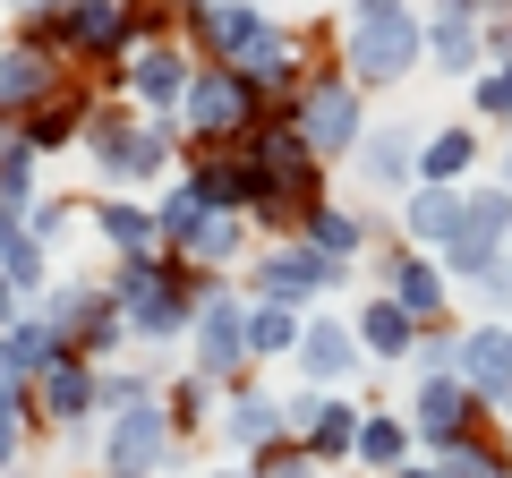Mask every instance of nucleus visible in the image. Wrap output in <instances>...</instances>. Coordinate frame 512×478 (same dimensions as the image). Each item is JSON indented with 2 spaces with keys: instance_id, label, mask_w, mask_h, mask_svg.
Returning a JSON list of instances; mask_svg holds the SVG:
<instances>
[{
  "instance_id": "nucleus-1",
  "label": "nucleus",
  "mask_w": 512,
  "mask_h": 478,
  "mask_svg": "<svg viewBox=\"0 0 512 478\" xmlns=\"http://www.w3.org/2000/svg\"><path fill=\"white\" fill-rule=\"evenodd\" d=\"M256 120H265V94H256V77H239V69H222V60H205L197 94H188V111H180V137H188V154L239 146V137H248Z\"/></svg>"
},
{
  "instance_id": "nucleus-2",
  "label": "nucleus",
  "mask_w": 512,
  "mask_h": 478,
  "mask_svg": "<svg viewBox=\"0 0 512 478\" xmlns=\"http://www.w3.org/2000/svg\"><path fill=\"white\" fill-rule=\"evenodd\" d=\"M86 154L111 188H137V180H163L171 171V120H128V111H94Z\"/></svg>"
},
{
  "instance_id": "nucleus-3",
  "label": "nucleus",
  "mask_w": 512,
  "mask_h": 478,
  "mask_svg": "<svg viewBox=\"0 0 512 478\" xmlns=\"http://www.w3.org/2000/svg\"><path fill=\"white\" fill-rule=\"evenodd\" d=\"M291 120H299V137L316 146V163H333V154H359V146H367L359 77H350V69H325V77H308V86H299V103H291Z\"/></svg>"
},
{
  "instance_id": "nucleus-4",
  "label": "nucleus",
  "mask_w": 512,
  "mask_h": 478,
  "mask_svg": "<svg viewBox=\"0 0 512 478\" xmlns=\"http://www.w3.org/2000/svg\"><path fill=\"white\" fill-rule=\"evenodd\" d=\"M35 43L69 60H120L137 52V0H69L60 18H35Z\"/></svg>"
},
{
  "instance_id": "nucleus-5",
  "label": "nucleus",
  "mask_w": 512,
  "mask_h": 478,
  "mask_svg": "<svg viewBox=\"0 0 512 478\" xmlns=\"http://www.w3.org/2000/svg\"><path fill=\"white\" fill-rule=\"evenodd\" d=\"M197 77H205V60L188 52V43H137V52L120 60V86H128V103L146 111V120H180L188 94H197Z\"/></svg>"
},
{
  "instance_id": "nucleus-6",
  "label": "nucleus",
  "mask_w": 512,
  "mask_h": 478,
  "mask_svg": "<svg viewBox=\"0 0 512 478\" xmlns=\"http://www.w3.org/2000/svg\"><path fill=\"white\" fill-rule=\"evenodd\" d=\"M171 444H180V419H171V402L154 393V402L103 419V478H154V470H171Z\"/></svg>"
},
{
  "instance_id": "nucleus-7",
  "label": "nucleus",
  "mask_w": 512,
  "mask_h": 478,
  "mask_svg": "<svg viewBox=\"0 0 512 478\" xmlns=\"http://www.w3.org/2000/svg\"><path fill=\"white\" fill-rule=\"evenodd\" d=\"M248 316H256V299H239L231 282H205V308H197V376H214V385H239V368H248L256 350H248Z\"/></svg>"
},
{
  "instance_id": "nucleus-8",
  "label": "nucleus",
  "mask_w": 512,
  "mask_h": 478,
  "mask_svg": "<svg viewBox=\"0 0 512 478\" xmlns=\"http://www.w3.org/2000/svg\"><path fill=\"white\" fill-rule=\"evenodd\" d=\"M419 52H427V35L410 26V9L402 18H350V77L359 86H402L419 69Z\"/></svg>"
},
{
  "instance_id": "nucleus-9",
  "label": "nucleus",
  "mask_w": 512,
  "mask_h": 478,
  "mask_svg": "<svg viewBox=\"0 0 512 478\" xmlns=\"http://www.w3.org/2000/svg\"><path fill=\"white\" fill-rule=\"evenodd\" d=\"M333 282H350V265L325 257V248H308V239H282L274 257H256V299H274V308H308Z\"/></svg>"
},
{
  "instance_id": "nucleus-10",
  "label": "nucleus",
  "mask_w": 512,
  "mask_h": 478,
  "mask_svg": "<svg viewBox=\"0 0 512 478\" xmlns=\"http://www.w3.org/2000/svg\"><path fill=\"white\" fill-rule=\"evenodd\" d=\"M504 248H512V188H470V231H461V248L444 257V274L487 282L495 265H504Z\"/></svg>"
},
{
  "instance_id": "nucleus-11",
  "label": "nucleus",
  "mask_w": 512,
  "mask_h": 478,
  "mask_svg": "<svg viewBox=\"0 0 512 478\" xmlns=\"http://www.w3.org/2000/svg\"><path fill=\"white\" fill-rule=\"evenodd\" d=\"M478 419H487V402H478L461 376H419V393H410V427H419L427 453H444V444L478 436Z\"/></svg>"
},
{
  "instance_id": "nucleus-12",
  "label": "nucleus",
  "mask_w": 512,
  "mask_h": 478,
  "mask_svg": "<svg viewBox=\"0 0 512 478\" xmlns=\"http://www.w3.org/2000/svg\"><path fill=\"white\" fill-rule=\"evenodd\" d=\"M376 291H384V299H402L419 325H436V316H444V291H453V282H444V265L427 257V248L393 239V248L376 257Z\"/></svg>"
},
{
  "instance_id": "nucleus-13",
  "label": "nucleus",
  "mask_w": 512,
  "mask_h": 478,
  "mask_svg": "<svg viewBox=\"0 0 512 478\" xmlns=\"http://www.w3.org/2000/svg\"><path fill=\"white\" fill-rule=\"evenodd\" d=\"M461 231H470V188H410V205H402V239L410 248H427V257H453L461 248Z\"/></svg>"
},
{
  "instance_id": "nucleus-14",
  "label": "nucleus",
  "mask_w": 512,
  "mask_h": 478,
  "mask_svg": "<svg viewBox=\"0 0 512 478\" xmlns=\"http://www.w3.org/2000/svg\"><path fill=\"white\" fill-rule=\"evenodd\" d=\"M222 444H231L239 461L291 444V402H274V393H256V385H231V402H222Z\"/></svg>"
},
{
  "instance_id": "nucleus-15",
  "label": "nucleus",
  "mask_w": 512,
  "mask_h": 478,
  "mask_svg": "<svg viewBox=\"0 0 512 478\" xmlns=\"http://www.w3.org/2000/svg\"><path fill=\"white\" fill-rule=\"evenodd\" d=\"M461 385L487 410H512V325L504 316H487V325L461 333Z\"/></svg>"
},
{
  "instance_id": "nucleus-16",
  "label": "nucleus",
  "mask_w": 512,
  "mask_h": 478,
  "mask_svg": "<svg viewBox=\"0 0 512 478\" xmlns=\"http://www.w3.org/2000/svg\"><path fill=\"white\" fill-rule=\"evenodd\" d=\"M359 427H367V410L333 402V393H299L291 402V436L308 444L316 461H359Z\"/></svg>"
},
{
  "instance_id": "nucleus-17",
  "label": "nucleus",
  "mask_w": 512,
  "mask_h": 478,
  "mask_svg": "<svg viewBox=\"0 0 512 478\" xmlns=\"http://www.w3.org/2000/svg\"><path fill=\"white\" fill-rule=\"evenodd\" d=\"M60 94V52L52 43H9V52H0V103H9V129H18L26 111H43Z\"/></svg>"
},
{
  "instance_id": "nucleus-18",
  "label": "nucleus",
  "mask_w": 512,
  "mask_h": 478,
  "mask_svg": "<svg viewBox=\"0 0 512 478\" xmlns=\"http://www.w3.org/2000/svg\"><path fill=\"white\" fill-rule=\"evenodd\" d=\"M60 359H77V350H69V333H60L52 316H9V342H0V376H9V385L35 393Z\"/></svg>"
},
{
  "instance_id": "nucleus-19",
  "label": "nucleus",
  "mask_w": 512,
  "mask_h": 478,
  "mask_svg": "<svg viewBox=\"0 0 512 478\" xmlns=\"http://www.w3.org/2000/svg\"><path fill=\"white\" fill-rule=\"evenodd\" d=\"M188 18H197L205 60H222V69H239L256 43L274 35V26H265V9H248V0H205V9H188Z\"/></svg>"
},
{
  "instance_id": "nucleus-20",
  "label": "nucleus",
  "mask_w": 512,
  "mask_h": 478,
  "mask_svg": "<svg viewBox=\"0 0 512 478\" xmlns=\"http://www.w3.org/2000/svg\"><path fill=\"white\" fill-rule=\"evenodd\" d=\"M239 77H256V94H265V103H299V86H308L316 69H308V43H299L291 26H274V35L239 60Z\"/></svg>"
},
{
  "instance_id": "nucleus-21",
  "label": "nucleus",
  "mask_w": 512,
  "mask_h": 478,
  "mask_svg": "<svg viewBox=\"0 0 512 478\" xmlns=\"http://www.w3.org/2000/svg\"><path fill=\"white\" fill-rule=\"evenodd\" d=\"M35 402H43V419H52V427L103 419V368H94V359H60V368L35 385Z\"/></svg>"
},
{
  "instance_id": "nucleus-22",
  "label": "nucleus",
  "mask_w": 512,
  "mask_h": 478,
  "mask_svg": "<svg viewBox=\"0 0 512 478\" xmlns=\"http://www.w3.org/2000/svg\"><path fill=\"white\" fill-rule=\"evenodd\" d=\"M419 146H427L419 129H402V120H384V129L367 137L359 154H350V163H359V180H367V188H419Z\"/></svg>"
},
{
  "instance_id": "nucleus-23",
  "label": "nucleus",
  "mask_w": 512,
  "mask_h": 478,
  "mask_svg": "<svg viewBox=\"0 0 512 478\" xmlns=\"http://www.w3.org/2000/svg\"><path fill=\"white\" fill-rule=\"evenodd\" d=\"M359 342H367V359H419V342H427V325L402 308V299H384V291H367V308H359Z\"/></svg>"
},
{
  "instance_id": "nucleus-24",
  "label": "nucleus",
  "mask_w": 512,
  "mask_h": 478,
  "mask_svg": "<svg viewBox=\"0 0 512 478\" xmlns=\"http://www.w3.org/2000/svg\"><path fill=\"white\" fill-rule=\"evenodd\" d=\"M359 359H367L359 325H342V316H308V342H299V368H308V385H342Z\"/></svg>"
},
{
  "instance_id": "nucleus-25",
  "label": "nucleus",
  "mask_w": 512,
  "mask_h": 478,
  "mask_svg": "<svg viewBox=\"0 0 512 478\" xmlns=\"http://www.w3.org/2000/svg\"><path fill=\"white\" fill-rule=\"evenodd\" d=\"M94 231H103L120 257H163V214H154V205H137V197H103Z\"/></svg>"
},
{
  "instance_id": "nucleus-26",
  "label": "nucleus",
  "mask_w": 512,
  "mask_h": 478,
  "mask_svg": "<svg viewBox=\"0 0 512 478\" xmlns=\"http://www.w3.org/2000/svg\"><path fill=\"white\" fill-rule=\"evenodd\" d=\"M43 282H52V265H43V239L26 231V222H0V291H9V299H35Z\"/></svg>"
},
{
  "instance_id": "nucleus-27",
  "label": "nucleus",
  "mask_w": 512,
  "mask_h": 478,
  "mask_svg": "<svg viewBox=\"0 0 512 478\" xmlns=\"http://www.w3.org/2000/svg\"><path fill=\"white\" fill-rule=\"evenodd\" d=\"M35 137H26V129H9V137H0V205H9V214H0V222H26V214H35Z\"/></svg>"
},
{
  "instance_id": "nucleus-28",
  "label": "nucleus",
  "mask_w": 512,
  "mask_h": 478,
  "mask_svg": "<svg viewBox=\"0 0 512 478\" xmlns=\"http://www.w3.org/2000/svg\"><path fill=\"white\" fill-rule=\"evenodd\" d=\"M239 248H248V214H222V205H214V214H205V231L188 239L180 257L197 265V274H222V265H239Z\"/></svg>"
},
{
  "instance_id": "nucleus-29",
  "label": "nucleus",
  "mask_w": 512,
  "mask_h": 478,
  "mask_svg": "<svg viewBox=\"0 0 512 478\" xmlns=\"http://www.w3.org/2000/svg\"><path fill=\"white\" fill-rule=\"evenodd\" d=\"M478 163V137L470 129H436L419 146V188H461V171Z\"/></svg>"
},
{
  "instance_id": "nucleus-30",
  "label": "nucleus",
  "mask_w": 512,
  "mask_h": 478,
  "mask_svg": "<svg viewBox=\"0 0 512 478\" xmlns=\"http://www.w3.org/2000/svg\"><path fill=\"white\" fill-rule=\"evenodd\" d=\"M299 342H308L299 308H274V299H256V316H248V350H256V359H299Z\"/></svg>"
},
{
  "instance_id": "nucleus-31",
  "label": "nucleus",
  "mask_w": 512,
  "mask_h": 478,
  "mask_svg": "<svg viewBox=\"0 0 512 478\" xmlns=\"http://www.w3.org/2000/svg\"><path fill=\"white\" fill-rule=\"evenodd\" d=\"M410 444H419V427H402V419H384V410H367V427H359V461L367 470H410Z\"/></svg>"
},
{
  "instance_id": "nucleus-32",
  "label": "nucleus",
  "mask_w": 512,
  "mask_h": 478,
  "mask_svg": "<svg viewBox=\"0 0 512 478\" xmlns=\"http://www.w3.org/2000/svg\"><path fill=\"white\" fill-rule=\"evenodd\" d=\"M299 239H308V248H325V257H359V248H367V214H350V205H316V214H308V231H299Z\"/></svg>"
},
{
  "instance_id": "nucleus-33",
  "label": "nucleus",
  "mask_w": 512,
  "mask_h": 478,
  "mask_svg": "<svg viewBox=\"0 0 512 478\" xmlns=\"http://www.w3.org/2000/svg\"><path fill=\"white\" fill-rule=\"evenodd\" d=\"M154 214H163V248H171V257H180L188 239L205 231V214H214V205H205V188H197V180H180V188H171L163 205H154Z\"/></svg>"
},
{
  "instance_id": "nucleus-34",
  "label": "nucleus",
  "mask_w": 512,
  "mask_h": 478,
  "mask_svg": "<svg viewBox=\"0 0 512 478\" xmlns=\"http://www.w3.org/2000/svg\"><path fill=\"white\" fill-rule=\"evenodd\" d=\"M18 129H26V137H35V146H43V154H52V146H69V137H77V129H86V94H52V103H43V111H26Z\"/></svg>"
},
{
  "instance_id": "nucleus-35",
  "label": "nucleus",
  "mask_w": 512,
  "mask_h": 478,
  "mask_svg": "<svg viewBox=\"0 0 512 478\" xmlns=\"http://www.w3.org/2000/svg\"><path fill=\"white\" fill-rule=\"evenodd\" d=\"M427 461H436L444 478H512V461L495 453L487 436H461V444H444V453H427Z\"/></svg>"
},
{
  "instance_id": "nucleus-36",
  "label": "nucleus",
  "mask_w": 512,
  "mask_h": 478,
  "mask_svg": "<svg viewBox=\"0 0 512 478\" xmlns=\"http://www.w3.org/2000/svg\"><path fill=\"white\" fill-rule=\"evenodd\" d=\"M205 410H214V376H197V368H188L180 385H171V419H180V436H197V427H214Z\"/></svg>"
},
{
  "instance_id": "nucleus-37",
  "label": "nucleus",
  "mask_w": 512,
  "mask_h": 478,
  "mask_svg": "<svg viewBox=\"0 0 512 478\" xmlns=\"http://www.w3.org/2000/svg\"><path fill=\"white\" fill-rule=\"evenodd\" d=\"M248 470H256V478H325V461H316V453H308V444H299V436H291V444H274V453H256V461H248Z\"/></svg>"
},
{
  "instance_id": "nucleus-38",
  "label": "nucleus",
  "mask_w": 512,
  "mask_h": 478,
  "mask_svg": "<svg viewBox=\"0 0 512 478\" xmlns=\"http://www.w3.org/2000/svg\"><path fill=\"white\" fill-rule=\"evenodd\" d=\"M478 111H487V120H504V129H512V60H495V69L478 77Z\"/></svg>"
},
{
  "instance_id": "nucleus-39",
  "label": "nucleus",
  "mask_w": 512,
  "mask_h": 478,
  "mask_svg": "<svg viewBox=\"0 0 512 478\" xmlns=\"http://www.w3.org/2000/svg\"><path fill=\"white\" fill-rule=\"evenodd\" d=\"M350 18H402V0H350Z\"/></svg>"
},
{
  "instance_id": "nucleus-40",
  "label": "nucleus",
  "mask_w": 512,
  "mask_h": 478,
  "mask_svg": "<svg viewBox=\"0 0 512 478\" xmlns=\"http://www.w3.org/2000/svg\"><path fill=\"white\" fill-rule=\"evenodd\" d=\"M393 478H444V470H436V461H410V470H393Z\"/></svg>"
},
{
  "instance_id": "nucleus-41",
  "label": "nucleus",
  "mask_w": 512,
  "mask_h": 478,
  "mask_svg": "<svg viewBox=\"0 0 512 478\" xmlns=\"http://www.w3.org/2000/svg\"><path fill=\"white\" fill-rule=\"evenodd\" d=\"M214 478H256V470H248V461H239V470H214Z\"/></svg>"
},
{
  "instance_id": "nucleus-42",
  "label": "nucleus",
  "mask_w": 512,
  "mask_h": 478,
  "mask_svg": "<svg viewBox=\"0 0 512 478\" xmlns=\"http://www.w3.org/2000/svg\"><path fill=\"white\" fill-rule=\"evenodd\" d=\"M504 188H512V146H504Z\"/></svg>"
},
{
  "instance_id": "nucleus-43",
  "label": "nucleus",
  "mask_w": 512,
  "mask_h": 478,
  "mask_svg": "<svg viewBox=\"0 0 512 478\" xmlns=\"http://www.w3.org/2000/svg\"><path fill=\"white\" fill-rule=\"evenodd\" d=\"M188 9H205V0H188Z\"/></svg>"
}]
</instances>
